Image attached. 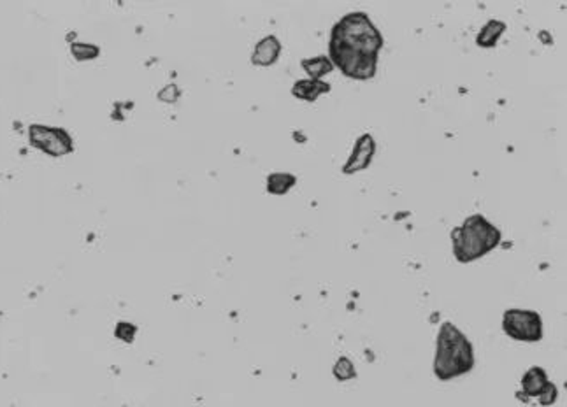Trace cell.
Here are the masks:
<instances>
[{
    "label": "cell",
    "instance_id": "6da1fadb",
    "mask_svg": "<svg viewBox=\"0 0 567 407\" xmlns=\"http://www.w3.org/2000/svg\"><path fill=\"white\" fill-rule=\"evenodd\" d=\"M381 47L383 36L365 12H348L332 27L330 62L348 78H374Z\"/></svg>",
    "mask_w": 567,
    "mask_h": 407
},
{
    "label": "cell",
    "instance_id": "7a4b0ae2",
    "mask_svg": "<svg viewBox=\"0 0 567 407\" xmlns=\"http://www.w3.org/2000/svg\"><path fill=\"white\" fill-rule=\"evenodd\" d=\"M476 365L474 348L467 336L451 321H445L436 339L434 374L439 381H451L469 374Z\"/></svg>",
    "mask_w": 567,
    "mask_h": 407
},
{
    "label": "cell",
    "instance_id": "3957f363",
    "mask_svg": "<svg viewBox=\"0 0 567 407\" xmlns=\"http://www.w3.org/2000/svg\"><path fill=\"white\" fill-rule=\"evenodd\" d=\"M502 241L501 230L483 214H473L451 230V250L458 263H471L492 253Z\"/></svg>",
    "mask_w": 567,
    "mask_h": 407
},
{
    "label": "cell",
    "instance_id": "277c9868",
    "mask_svg": "<svg viewBox=\"0 0 567 407\" xmlns=\"http://www.w3.org/2000/svg\"><path fill=\"white\" fill-rule=\"evenodd\" d=\"M502 330L513 341L539 342L543 339V320L531 309H508L502 314Z\"/></svg>",
    "mask_w": 567,
    "mask_h": 407
},
{
    "label": "cell",
    "instance_id": "5b68a950",
    "mask_svg": "<svg viewBox=\"0 0 567 407\" xmlns=\"http://www.w3.org/2000/svg\"><path fill=\"white\" fill-rule=\"evenodd\" d=\"M28 135H30L32 144L43 149L51 157H62V155L71 153L72 148H74L71 135L63 129H58V126L32 125L30 130H28Z\"/></svg>",
    "mask_w": 567,
    "mask_h": 407
},
{
    "label": "cell",
    "instance_id": "8992f818",
    "mask_svg": "<svg viewBox=\"0 0 567 407\" xmlns=\"http://www.w3.org/2000/svg\"><path fill=\"white\" fill-rule=\"evenodd\" d=\"M376 153V141L372 138L371 133H362L359 139H356L355 146H353L352 157L348 158V162L343 167V173L345 174H355L360 173V170H365V168L371 165L372 158H374Z\"/></svg>",
    "mask_w": 567,
    "mask_h": 407
},
{
    "label": "cell",
    "instance_id": "52a82bcc",
    "mask_svg": "<svg viewBox=\"0 0 567 407\" xmlns=\"http://www.w3.org/2000/svg\"><path fill=\"white\" fill-rule=\"evenodd\" d=\"M548 383H550V380H548V374L543 367H531L522 376V390L518 392L517 397L524 400V402H528L531 399H537L544 392Z\"/></svg>",
    "mask_w": 567,
    "mask_h": 407
},
{
    "label": "cell",
    "instance_id": "ba28073f",
    "mask_svg": "<svg viewBox=\"0 0 567 407\" xmlns=\"http://www.w3.org/2000/svg\"><path fill=\"white\" fill-rule=\"evenodd\" d=\"M279 53H281V43L276 36H267L262 41L257 43L251 55V62L255 65H272L278 60Z\"/></svg>",
    "mask_w": 567,
    "mask_h": 407
},
{
    "label": "cell",
    "instance_id": "9c48e42d",
    "mask_svg": "<svg viewBox=\"0 0 567 407\" xmlns=\"http://www.w3.org/2000/svg\"><path fill=\"white\" fill-rule=\"evenodd\" d=\"M330 91V85L329 82H325L323 79H301V81H297L294 85V88H292V94L295 95L297 98H301V100H309L313 102L317 100L320 95L323 94H329Z\"/></svg>",
    "mask_w": 567,
    "mask_h": 407
},
{
    "label": "cell",
    "instance_id": "30bf717a",
    "mask_svg": "<svg viewBox=\"0 0 567 407\" xmlns=\"http://www.w3.org/2000/svg\"><path fill=\"white\" fill-rule=\"evenodd\" d=\"M506 32V23L501 20H490L481 27L480 34L476 36V44L481 47H493L499 41V37Z\"/></svg>",
    "mask_w": 567,
    "mask_h": 407
},
{
    "label": "cell",
    "instance_id": "8fae6325",
    "mask_svg": "<svg viewBox=\"0 0 567 407\" xmlns=\"http://www.w3.org/2000/svg\"><path fill=\"white\" fill-rule=\"evenodd\" d=\"M302 69L308 72L309 79H321L325 74H330L334 69L332 62L329 56H314V58H306L301 62Z\"/></svg>",
    "mask_w": 567,
    "mask_h": 407
},
{
    "label": "cell",
    "instance_id": "7c38bea8",
    "mask_svg": "<svg viewBox=\"0 0 567 407\" xmlns=\"http://www.w3.org/2000/svg\"><path fill=\"white\" fill-rule=\"evenodd\" d=\"M295 183H297V179H295V176H292V174L276 173L270 174V176L267 177V190H269L270 193H274V195H283V193L288 192Z\"/></svg>",
    "mask_w": 567,
    "mask_h": 407
},
{
    "label": "cell",
    "instance_id": "4fadbf2b",
    "mask_svg": "<svg viewBox=\"0 0 567 407\" xmlns=\"http://www.w3.org/2000/svg\"><path fill=\"white\" fill-rule=\"evenodd\" d=\"M332 374L336 376L337 381L355 380V377H356L355 365H353V362L350 360V358H346V356H341L339 360L336 362V365H334Z\"/></svg>",
    "mask_w": 567,
    "mask_h": 407
},
{
    "label": "cell",
    "instance_id": "5bb4252c",
    "mask_svg": "<svg viewBox=\"0 0 567 407\" xmlns=\"http://www.w3.org/2000/svg\"><path fill=\"white\" fill-rule=\"evenodd\" d=\"M72 53L78 60H88V58H95L98 55V47L94 46V44H87V43H74L72 44Z\"/></svg>",
    "mask_w": 567,
    "mask_h": 407
},
{
    "label": "cell",
    "instance_id": "9a60e30c",
    "mask_svg": "<svg viewBox=\"0 0 567 407\" xmlns=\"http://www.w3.org/2000/svg\"><path fill=\"white\" fill-rule=\"evenodd\" d=\"M557 399H559V390H557L555 384L550 381L548 386L544 388V392L537 397V402H539L543 407H548V406H553Z\"/></svg>",
    "mask_w": 567,
    "mask_h": 407
},
{
    "label": "cell",
    "instance_id": "2e32d148",
    "mask_svg": "<svg viewBox=\"0 0 567 407\" xmlns=\"http://www.w3.org/2000/svg\"><path fill=\"white\" fill-rule=\"evenodd\" d=\"M136 333V329L129 323H120L116 329V336H120V339H125V341H130Z\"/></svg>",
    "mask_w": 567,
    "mask_h": 407
},
{
    "label": "cell",
    "instance_id": "e0dca14e",
    "mask_svg": "<svg viewBox=\"0 0 567 407\" xmlns=\"http://www.w3.org/2000/svg\"><path fill=\"white\" fill-rule=\"evenodd\" d=\"M178 95H180V90H178V88L174 87V85H169L167 88H164V90L160 91V98H162V100L173 102V100H176Z\"/></svg>",
    "mask_w": 567,
    "mask_h": 407
}]
</instances>
